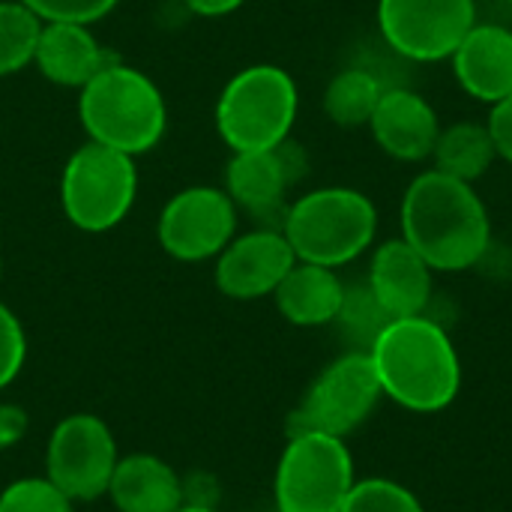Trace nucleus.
<instances>
[{"instance_id":"1","label":"nucleus","mask_w":512,"mask_h":512,"mask_svg":"<svg viewBox=\"0 0 512 512\" xmlns=\"http://www.w3.org/2000/svg\"><path fill=\"white\" fill-rule=\"evenodd\" d=\"M402 240H408L435 273H462L489 255L492 216L474 183L429 168L405 189Z\"/></svg>"},{"instance_id":"2","label":"nucleus","mask_w":512,"mask_h":512,"mask_svg":"<svg viewBox=\"0 0 512 512\" xmlns=\"http://www.w3.org/2000/svg\"><path fill=\"white\" fill-rule=\"evenodd\" d=\"M381 390L396 405L435 414L453 405L462 363L450 333L429 315L396 318L369 351Z\"/></svg>"},{"instance_id":"3","label":"nucleus","mask_w":512,"mask_h":512,"mask_svg":"<svg viewBox=\"0 0 512 512\" xmlns=\"http://www.w3.org/2000/svg\"><path fill=\"white\" fill-rule=\"evenodd\" d=\"M78 120L87 141L135 159L162 144L168 132V102L150 75L114 60L81 87Z\"/></svg>"},{"instance_id":"4","label":"nucleus","mask_w":512,"mask_h":512,"mask_svg":"<svg viewBox=\"0 0 512 512\" xmlns=\"http://www.w3.org/2000/svg\"><path fill=\"white\" fill-rule=\"evenodd\" d=\"M297 261L339 270L357 261L378 234V207L360 189L324 186L300 195L282 216Z\"/></svg>"},{"instance_id":"5","label":"nucleus","mask_w":512,"mask_h":512,"mask_svg":"<svg viewBox=\"0 0 512 512\" xmlns=\"http://www.w3.org/2000/svg\"><path fill=\"white\" fill-rule=\"evenodd\" d=\"M300 93L291 72L273 63L240 69L216 99V132L231 153L270 150L291 138Z\"/></svg>"},{"instance_id":"6","label":"nucleus","mask_w":512,"mask_h":512,"mask_svg":"<svg viewBox=\"0 0 512 512\" xmlns=\"http://www.w3.org/2000/svg\"><path fill=\"white\" fill-rule=\"evenodd\" d=\"M138 195L135 159L105 144L87 141L63 165L60 207L69 225L84 234H105L117 228Z\"/></svg>"},{"instance_id":"7","label":"nucleus","mask_w":512,"mask_h":512,"mask_svg":"<svg viewBox=\"0 0 512 512\" xmlns=\"http://www.w3.org/2000/svg\"><path fill=\"white\" fill-rule=\"evenodd\" d=\"M354 483V456L345 438L291 435L273 480L276 512H339Z\"/></svg>"},{"instance_id":"8","label":"nucleus","mask_w":512,"mask_h":512,"mask_svg":"<svg viewBox=\"0 0 512 512\" xmlns=\"http://www.w3.org/2000/svg\"><path fill=\"white\" fill-rule=\"evenodd\" d=\"M381 399L384 390L372 357L363 351H348L321 369L300 405L288 414V438L303 432L345 438L369 420Z\"/></svg>"},{"instance_id":"9","label":"nucleus","mask_w":512,"mask_h":512,"mask_svg":"<svg viewBox=\"0 0 512 512\" xmlns=\"http://www.w3.org/2000/svg\"><path fill=\"white\" fill-rule=\"evenodd\" d=\"M120 462L114 432L96 414L63 417L45 447V477L72 501L90 504L105 498L114 468Z\"/></svg>"},{"instance_id":"10","label":"nucleus","mask_w":512,"mask_h":512,"mask_svg":"<svg viewBox=\"0 0 512 512\" xmlns=\"http://www.w3.org/2000/svg\"><path fill=\"white\" fill-rule=\"evenodd\" d=\"M474 24V0H378L384 45L414 63L450 60Z\"/></svg>"},{"instance_id":"11","label":"nucleus","mask_w":512,"mask_h":512,"mask_svg":"<svg viewBox=\"0 0 512 512\" xmlns=\"http://www.w3.org/2000/svg\"><path fill=\"white\" fill-rule=\"evenodd\" d=\"M240 210L219 186H186L171 195L156 222L162 252L183 264L216 261L237 237Z\"/></svg>"},{"instance_id":"12","label":"nucleus","mask_w":512,"mask_h":512,"mask_svg":"<svg viewBox=\"0 0 512 512\" xmlns=\"http://www.w3.org/2000/svg\"><path fill=\"white\" fill-rule=\"evenodd\" d=\"M306 174V153L288 138L270 150L234 153L225 168V192L237 204V210L264 222L285 216L288 189Z\"/></svg>"},{"instance_id":"13","label":"nucleus","mask_w":512,"mask_h":512,"mask_svg":"<svg viewBox=\"0 0 512 512\" xmlns=\"http://www.w3.org/2000/svg\"><path fill=\"white\" fill-rule=\"evenodd\" d=\"M297 264L291 243L282 228H255L237 234L216 255V288L231 300H261L273 297L279 282Z\"/></svg>"},{"instance_id":"14","label":"nucleus","mask_w":512,"mask_h":512,"mask_svg":"<svg viewBox=\"0 0 512 512\" xmlns=\"http://www.w3.org/2000/svg\"><path fill=\"white\" fill-rule=\"evenodd\" d=\"M375 144L396 162L432 159L435 141L441 135V117L426 96L408 87H387L372 120Z\"/></svg>"},{"instance_id":"15","label":"nucleus","mask_w":512,"mask_h":512,"mask_svg":"<svg viewBox=\"0 0 512 512\" xmlns=\"http://www.w3.org/2000/svg\"><path fill=\"white\" fill-rule=\"evenodd\" d=\"M459 87L477 102L498 105L512 93V30L477 21L450 57Z\"/></svg>"},{"instance_id":"16","label":"nucleus","mask_w":512,"mask_h":512,"mask_svg":"<svg viewBox=\"0 0 512 512\" xmlns=\"http://www.w3.org/2000/svg\"><path fill=\"white\" fill-rule=\"evenodd\" d=\"M432 267L408 240H384L372 252L369 288L393 318L426 315L432 303Z\"/></svg>"},{"instance_id":"17","label":"nucleus","mask_w":512,"mask_h":512,"mask_svg":"<svg viewBox=\"0 0 512 512\" xmlns=\"http://www.w3.org/2000/svg\"><path fill=\"white\" fill-rule=\"evenodd\" d=\"M114 60L117 57L96 39L90 24L66 21H45L33 54V66L45 81L75 90L93 81Z\"/></svg>"},{"instance_id":"18","label":"nucleus","mask_w":512,"mask_h":512,"mask_svg":"<svg viewBox=\"0 0 512 512\" xmlns=\"http://www.w3.org/2000/svg\"><path fill=\"white\" fill-rule=\"evenodd\" d=\"M105 498L117 512H177L183 507V477L153 453L120 456Z\"/></svg>"},{"instance_id":"19","label":"nucleus","mask_w":512,"mask_h":512,"mask_svg":"<svg viewBox=\"0 0 512 512\" xmlns=\"http://www.w3.org/2000/svg\"><path fill=\"white\" fill-rule=\"evenodd\" d=\"M345 297V282L336 270L321 264L297 261L288 276L273 291L279 315L294 327H327L336 321V312Z\"/></svg>"},{"instance_id":"20","label":"nucleus","mask_w":512,"mask_h":512,"mask_svg":"<svg viewBox=\"0 0 512 512\" xmlns=\"http://www.w3.org/2000/svg\"><path fill=\"white\" fill-rule=\"evenodd\" d=\"M495 159H498V150H495L489 123H474V120H459V123L444 126L432 150L435 171L465 180V183L480 180L492 168Z\"/></svg>"},{"instance_id":"21","label":"nucleus","mask_w":512,"mask_h":512,"mask_svg":"<svg viewBox=\"0 0 512 512\" xmlns=\"http://www.w3.org/2000/svg\"><path fill=\"white\" fill-rule=\"evenodd\" d=\"M384 90L387 87L375 75V69L348 66V69H342L339 75L330 78V84L324 90V114L342 129L369 126Z\"/></svg>"},{"instance_id":"22","label":"nucleus","mask_w":512,"mask_h":512,"mask_svg":"<svg viewBox=\"0 0 512 512\" xmlns=\"http://www.w3.org/2000/svg\"><path fill=\"white\" fill-rule=\"evenodd\" d=\"M393 321L396 318L384 309V303L375 297L369 282H351V285H345V297H342V306L336 312L333 327L339 330L348 351L369 354L372 345L381 339V333Z\"/></svg>"},{"instance_id":"23","label":"nucleus","mask_w":512,"mask_h":512,"mask_svg":"<svg viewBox=\"0 0 512 512\" xmlns=\"http://www.w3.org/2000/svg\"><path fill=\"white\" fill-rule=\"evenodd\" d=\"M42 18L21 0H0V78H9L33 63Z\"/></svg>"},{"instance_id":"24","label":"nucleus","mask_w":512,"mask_h":512,"mask_svg":"<svg viewBox=\"0 0 512 512\" xmlns=\"http://www.w3.org/2000/svg\"><path fill=\"white\" fill-rule=\"evenodd\" d=\"M339 512H426L420 498L393 480H360Z\"/></svg>"},{"instance_id":"25","label":"nucleus","mask_w":512,"mask_h":512,"mask_svg":"<svg viewBox=\"0 0 512 512\" xmlns=\"http://www.w3.org/2000/svg\"><path fill=\"white\" fill-rule=\"evenodd\" d=\"M0 512H75V504L48 477H24L0 492Z\"/></svg>"},{"instance_id":"26","label":"nucleus","mask_w":512,"mask_h":512,"mask_svg":"<svg viewBox=\"0 0 512 512\" xmlns=\"http://www.w3.org/2000/svg\"><path fill=\"white\" fill-rule=\"evenodd\" d=\"M27 363V333L21 318L0 303V393L24 372Z\"/></svg>"},{"instance_id":"27","label":"nucleus","mask_w":512,"mask_h":512,"mask_svg":"<svg viewBox=\"0 0 512 512\" xmlns=\"http://www.w3.org/2000/svg\"><path fill=\"white\" fill-rule=\"evenodd\" d=\"M42 21H66V24H96L117 9L120 0H21Z\"/></svg>"},{"instance_id":"28","label":"nucleus","mask_w":512,"mask_h":512,"mask_svg":"<svg viewBox=\"0 0 512 512\" xmlns=\"http://www.w3.org/2000/svg\"><path fill=\"white\" fill-rule=\"evenodd\" d=\"M30 426V417L21 405L15 402H0V453L12 450L15 444L24 441Z\"/></svg>"},{"instance_id":"29","label":"nucleus","mask_w":512,"mask_h":512,"mask_svg":"<svg viewBox=\"0 0 512 512\" xmlns=\"http://www.w3.org/2000/svg\"><path fill=\"white\" fill-rule=\"evenodd\" d=\"M489 132H492V141H495V150H498V159H507L512 165V93L492 105V114H489Z\"/></svg>"},{"instance_id":"30","label":"nucleus","mask_w":512,"mask_h":512,"mask_svg":"<svg viewBox=\"0 0 512 512\" xmlns=\"http://www.w3.org/2000/svg\"><path fill=\"white\" fill-rule=\"evenodd\" d=\"M219 486L210 474L183 477V507H216Z\"/></svg>"},{"instance_id":"31","label":"nucleus","mask_w":512,"mask_h":512,"mask_svg":"<svg viewBox=\"0 0 512 512\" xmlns=\"http://www.w3.org/2000/svg\"><path fill=\"white\" fill-rule=\"evenodd\" d=\"M180 3L201 18H222V15L237 12L246 0H180Z\"/></svg>"},{"instance_id":"32","label":"nucleus","mask_w":512,"mask_h":512,"mask_svg":"<svg viewBox=\"0 0 512 512\" xmlns=\"http://www.w3.org/2000/svg\"><path fill=\"white\" fill-rule=\"evenodd\" d=\"M177 512H219L216 507H180Z\"/></svg>"},{"instance_id":"33","label":"nucleus","mask_w":512,"mask_h":512,"mask_svg":"<svg viewBox=\"0 0 512 512\" xmlns=\"http://www.w3.org/2000/svg\"><path fill=\"white\" fill-rule=\"evenodd\" d=\"M0 282H3V255H0Z\"/></svg>"},{"instance_id":"34","label":"nucleus","mask_w":512,"mask_h":512,"mask_svg":"<svg viewBox=\"0 0 512 512\" xmlns=\"http://www.w3.org/2000/svg\"><path fill=\"white\" fill-rule=\"evenodd\" d=\"M507 3H512V0H507Z\"/></svg>"},{"instance_id":"35","label":"nucleus","mask_w":512,"mask_h":512,"mask_svg":"<svg viewBox=\"0 0 512 512\" xmlns=\"http://www.w3.org/2000/svg\"><path fill=\"white\" fill-rule=\"evenodd\" d=\"M273 512H276V510H273Z\"/></svg>"}]
</instances>
